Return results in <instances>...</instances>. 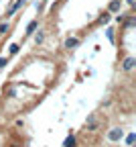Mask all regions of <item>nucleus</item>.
<instances>
[{
	"label": "nucleus",
	"mask_w": 136,
	"mask_h": 147,
	"mask_svg": "<svg viewBox=\"0 0 136 147\" xmlns=\"http://www.w3.org/2000/svg\"><path fill=\"white\" fill-rule=\"evenodd\" d=\"M122 135H124L122 129H112V131L108 133V139H110V141H120V139H122Z\"/></svg>",
	"instance_id": "obj_1"
},
{
	"label": "nucleus",
	"mask_w": 136,
	"mask_h": 147,
	"mask_svg": "<svg viewBox=\"0 0 136 147\" xmlns=\"http://www.w3.org/2000/svg\"><path fill=\"white\" fill-rule=\"evenodd\" d=\"M85 127L89 129V131H95V129H98V119H95V115L87 117V121H85Z\"/></svg>",
	"instance_id": "obj_2"
},
{
	"label": "nucleus",
	"mask_w": 136,
	"mask_h": 147,
	"mask_svg": "<svg viewBox=\"0 0 136 147\" xmlns=\"http://www.w3.org/2000/svg\"><path fill=\"white\" fill-rule=\"evenodd\" d=\"M134 63H136V59H134V57H126V59H124V63H122V69H124V71H130V69L134 67Z\"/></svg>",
	"instance_id": "obj_3"
},
{
	"label": "nucleus",
	"mask_w": 136,
	"mask_h": 147,
	"mask_svg": "<svg viewBox=\"0 0 136 147\" xmlns=\"http://www.w3.org/2000/svg\"><path fill=\"white\" fill-rule=\"evenodd\" d=\"M77 45H79V39H75V37H73V39L69 37V39L65 41V47H67V49H71V47H77Z\"/></svg>",
	"instance_id": "obj_4"
},
{
	"label": "nucleus",
	"mask_w": 136,
	"mask_h": 147,
	"mask_svg": "<svg viewBox=\"0 0 136 147\" xmlns=\"http://www.w3.org/2000/svg\"><path fill=\"white\" fill-rule=\"evenodd\" d=\"M110 23V12H104L100 18H98V25H108Z\"/></svg>",
	"instance_id": "obj_5"
},
{
	"label": "nucleus",
	"mask_w": 136,
	"mask_h": 147,
	"mask_svg": "<svg viewBox=\"0 0 136 147\" xmlns=\"http://www.w3.org/2000/svg\"><path fill=\"white\" fill-rule=\"evenodd\" d=\"M25 2H27V0H16V2L12 4V8L8 10V14H14V10H16V8H21V6H23Z\"/></svg>",
	"instance_id": "obj_6"
},
{
	"label": "nucleus",
	"mask_w": 136,
	"mask_h": 147,
	"mask_svg": "<svg viewBox=\"0 0 136 147\" xmlns=\"http://www.w3.org/2000/svg\"><path fill=\"white\" fill-rule=\"evenodd\" d=\"M37 27H39V23H37V21H33V23L27 27V35H33V33L37 31Z\"/></svg>",
	"instance_id": "obj_7"
},
{
	"label": "nucleus",
	"mask_w": 136,
	"mask_h": 147,
	"mask_svg": "<svg viewBox=\"0 0 136 147\" xmlns=\"http://www.w3.org/2000/svg\"><path fill=\"white\" fill-rule=\"evenodd\" d=\"M120 10V2H118V0H114V2L110 4V12H118Z\"/></svg>",
	"instance_id": "obj_8"
},
{
	"label": "nucleus",
	"mask_w": 136,
	"mask_h": 147,
	"mask_svg": "<svg viewBox=\"0 0 136 147\" xmlns=\"http://www.w3.org/2000/svg\"><path fill=\"white\" fill-rule=\"evenodd\" d=\"M43 41H45V35L43 33H37L35 35V43H43Z\"/></svg>",
	"instance_id": "obj_9"
},
{
	"label": "nucleus",
	"mask_w": 136,
	"mask_h": 147,
	"mask_svg": "<svg viewBox=\"0 0 136 147\" xmlns=\"http://www.w3.org/2000/svg\"><path fill=\"white\" fill-rule=\"evenodd\" d=\"M6 31H8V25H6V23H2V25H0V35L6 33Z\"/></svg>",
	"instance_id": "obj_10"
},
{
	"label": "nucleus",
	"mask_w": 136,
	"mask_h": 147,
	"mask_svg": "<svg viewBox=\"0 0 136 147\" xmlns=\"http://www.w3.org/2000/svg\"><path fill=\"white\" fill-rule=\"evenodd\" d=\"M73 143H75L73 137H67V139H65V145H73Z\"/></svg>",
	"instance_id": "obj_11"
},
{
	"label": "nucleus",
	"mask_w": 136,
	"mask_h": 147,
	"mask_svg": "<svg viewBox=\"0 0 136 147\" xmlns=\"http://www.w3.org/2000/svg\"><path fill=\"white\" fill-rule=\"evenodd\" d=\"M16 51H18V45H16V43H14V45H10V53H16Z\"/></svg>",
	"instance_id": "obj_12"
},
{
	"label": "nucleus",
	"mask_w": 136,
	"mask_h": 147,
	"mask_svg": "<svg viewBox=\"0 0 136 147\" xmlns=\"http://www.w3.org/2000/svg\"><path fill=\"white\" fill-rule=\"evenodd\" d=\"M2 65H6V57H0V67Z\"/></svg>",
	"instance_id": "obj_13"
}]
</instances>
